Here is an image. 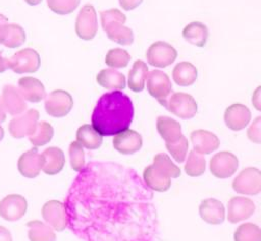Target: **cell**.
<instances>
[{"mask_svg":"<svg viewBox=\"0 0 261 241\" xmlns=\"http://www.w3.org/2000/svg\"><path fill=\"white\" fill-rule=\"evenodd\" d=\"M138 174L115 164H89L68 196V224L87 241H151L153 195Z\"/></svg>","mask_w":261,"mask_h":241,"instance_id":"obj_1","label":"cell"},{"mask_svg":"<svg viewBox=\"0 0 261 241\" xmlns=\"http://www.w3.org/2000/svg\"><path fill=\"white\" fill-rule=\"evenodd\" d=\"M134 113L129 97L120 91H112L98 100L92 114V126L102 136L115 135L128 129Z\"/></svg>","mask_w":261,"mask_h":241,"instance_id":"obj_2","label":"cell"},{"mask_svg":"<svg viewBox=\"0 0 261 241\" xmlns=\"http://www.w3.org/2000/svg\"><path fill=\"white\" fill-rule=\"evenodd\" d=\"M101 24L109 40L121 46H129L134 43L132 28L124 25L126 16L120 10L111 8L100 13Z\"/></svg>","mask_w":261,"mask_h":241,"instance_id":"obj_3","label":"cell"},{"mask_svg":"<svg viewBox=\"0 0 261 241\" xmlns=\"http://www.w3.org/2000/svg\"><path fill=\"white\" fill-rule=\"evenodd\" d=\"M170 113L178 118L188 120L195 117L198 106L195 99L187 93H171L164 106Z\"/></svg>","mask_w":261,"mask_h":241,"instance_id":"obj_4","label":"cell"},{"mask_svg":"<svg viewBox=\"0 0 261 241\" xmlns=\"http://www.w3.org/2000/svg\"><path fill=\"white\" fill-rule=\"evenodd\" d=\"M232 189L240 194L256 195L261 192V171L255 167L242 170L232 181Z\"/></svg>","mask_w":261,"mask_h":241,"instance_id":"obj_5","label":"cell"},{"mask_svg":"<svg viewBox=\"0 0 261 241\" xmlns=\"http://www.w3.org/2000/svg\"><path fill=\"white\" fill-rule=\"evenodd\" d=\"M40 65L41 58L39 53L31 48L19 50L8 59V68L18 74L36 72Z\"/></svg>","mask_w":261,"mask_h":241,"instance_id":"obj_6","label":"cell"},{"mask_svg":"<svg viewBox=\"0 0 261 241\" xmlns=\"http://www.w3.org/2000/svg\"><path fill=\"white\" fill-rule=\"evenodd\" d=\"M147 89L148 93L164 107L168 97L172 93L171 81L165 72L154 69L151 72H148Z\"/></svg>","mask_w":261,"mask_h":241,"instance_id":"obj_7","label":"cell"},{"mask_svg":"<svg viewBox=\"0 0 261 241\" xmlns=\"http://www.w3.org/2000/svg\"><path fill=\"white\" fill-rule=\"evenodd\" d=\"M98 32L97 13L93 5H84L75 20V33L77 37L85 41H91Z\"/></svg>","mask_w":261,"mask_h":241,"instance_id":"obj_8","label":"cell"},{"mask_svg":"<svg viewBox=\"0 0 261 241\" xmlns=\"http://www.w3.org/2000/svg\"><path fill=\"white\" fill-rule=\"evenodd\" d=\"M40 114L36 109H30L12 118L8 124V131L14 138L32 135L38 125Z\"/></svg>","mask_w":261,"mask_h":241,"instance_id":"obj_9","label":"cell"},{"mask_svg":"<svg viewBox=\"0 0 261 241\" xmlns=\"http://www.w3.org/2000/svg\"><path fill=\"white\" fill-rule=\"evenodd\" d=\"M146 58L150 65L164 68L175 61L177 58V51L170 44L158 41L148 48Z\"/></svg>","mask_w":261,"mask_h":241,"instance_id":"obj_10","label":"cell"},{"mask_svg":"<svg viewBox=\"0 0 261 241\" xmlns=\"http://www.w3.org/2000/svg\"><path fill=\"white\" fill-rule=\"evenodd\" d=\"M73 106V100L69 93L63 89H55L45 98V110L47 114L55 118L66 116Z\"/></svg>","mask_w":261,"mask_h":241,"instance_id":"obj_11","label":"cell"},{"mask_svg":"<svg viewBox=\"0 0 261 241\" xmlns=\"http://www.w3.org/2000/svg\"><path fill=\"white\" fill-rule=\"evenodd\" d=\"M239 167V160L236 155L230 152H219L215 154L209 163L211 174L219 179L229 178L232 176Z\"/></svg>","mask_w":261,"mask_h":241,"instance_id":"obj_12","label":"cell"},{"mask_svg":"<svg viewBox=\"0 0 261 241\" xmlns=\"http://www.w3.org/2000/svg\"><path fill=\"white\" fill-rule=\"evenodd\" d=\"M42 217L56 232L63 231L68 225L65 204L59 200L47 201L42 207Z\"/></svg>","mask_w":261,"mask_h":241,"instance_id":"obj_13","label":"cell"},{"mask_svg":"<svg viewBox=\"0 0 261 241\" xmlns=\"http://www.w3.org/2000/svg\"><path fill=\"white\" fill-rule=\"evenodd\" d=\"M28 209L27 199L20 194H8L0 200V217L8 222L21 219Z\"/></svg>","mask_w":261,"mask_h":241,"instance_id":"obj_14","label":"cell"},{"mask_svg":"<svg viewBox=\"0 0 261 241\" xmlns=\"http://www.w3.org/2000/svg\"><path fill=\"white\" fill-rule=\"evenodd\" d=\"M256 209L254 201L244 196H233L227 203V220L231 224L249 219Z\"/></svg>","mask_w":261,"mask_h":241,"instance_id":"obj_15","label":"cell"},{"mask_svg":"<svg viewBox=\"0 0 261 241\" xmlns=\"http://www.w3.org/2000/svg\"><path fill=\"white\" fill-rule=\"evenodd\" d=\"M43 157L38 152L37 147H33L24 152L18 159L17 169L18 172L25 178L37 177L43 169Z\"/></svg>","mask_w":261,"mask_h":241,"instance_id":"obj_16","label":"cell"},{"mask_svg":"<svg viewBox=\"0 0 261 241\" xmlns=\"http://www.w3.org/2000/svg\"><path fill=\"white\" fill-rule=\"evenodd\" d=\"M25 100L21 96L18 88L12 84H6L2 88L0 103L6 113L17 116L23 113L27 109Z\"/></svg>","mask_w":261,"mask_h":241,"instance_id":"obj_17","label":"cell"},{"mask_svg":"<svg viewBox=\"0 0 261 241\" xmlns=\"http://www.w3.org/2000/svg\"><path fill=\"white\" fill-rule=\"evenodd\" d=\"M252 117L250 109L243 104H232L228 106L224 112V123L233 131L244 129L250 122Z\"/></svg>","mask_w":261,"mask_h":241,"instance_id":"obj_18","label":"cell"},{"mask_svg":"<svg viewBox=\"0 0 261 241\" xmlns=\"http://www.w3.org/2000/svg\"><path fill=\"white\" fill-rule=\"evenodd\" d=\"M113 147L122 155H132L141 149L143 138L141 134L132 129H125L114 135Z\"/></svg>","mask_w":261,"mask_h":241,"instance_id":"obj_19","label":"cell"},{"mask_svg":"<svg viewBox=\"0 0 261 241\" xmlns=\"http://www.w3.org/2000/svg\"><path fill=\"white\" fill-rule=\"evenodd\" d=\"M190 139L194 146V149L202 155H208L213 153L219 147V138L211 131L205 129H197L192 131Z\"/></svg>","mask_w":261,"mask_h":241,"instance_id":"obj_20","label":"cell"},{"mask_svg":"<svg viewBox=\"0 0 261 241\" xmlns=\"http://www.w3.org/2000/svg\"><path fill=\"white\" fill-rule=\"evenodd\" d=\"M199 214L202 220L210 225H219L225 219L224 205L215 198L204 199L200 203Z\"/></svg>","mask_w":261,"mask_h":241,"instance_id":"obj_21","label":"cell"},{"mask_svg":"<svg viewBox=\"0 0 261 241\" xmlns=\"http://www.w3.org/2000/svg\"><path fill=\"white\" fill-rule=\"evenodd\" d=\"M18 91L24 100L32 103H39L46 98L44 84L37 78L24 76L18 80Z\"/></svg>","mask_w":261,"mask_h":241,"instance_id":"obj_22","label":"cell"},{"mask_svg":"<svg viewBox=\"0 0 261 241\" xmlns=\"http://www.w3.org/2000/svg\"><path fill=\"white\" fill-rule=\"evenodd\" d=\"M43 169L42 171L47 175H56L59 173L65 164L63 152L56 146H50L42 153Z\"/></svg>","mask_w":261,"mask_h":241,"instance_id":"obj_23","label":"cell"},{"mask_svg":"<svg viewBox=\"0 0 261 241\" xmlns=\"http://www.w3.org/2000/svg\"><path fill=\"white\" fill-rule=\"evenodd\" d=\"M181 35L189 44L202 48L208 41L209 31L203 22L192 21L184 27Z\"/></svg>","mask_w":261,"mask_h":241,"instance_id":"obj_24","label":"cell"},{"mask_svg":"<svg viewBox=\"0 0 261 241\" xmlns=\"http://www.w3.org/2000/svg\"><path fill=\"white\" fill-rule=\"evenodd\" d=\"M143 179L145 184L154 191L164 192L169 189L171 185L170 177L161 173L153 165L147 166L143 172Z\"/></svg>","mask_w":261,"mask_h":241,"instance_id":"obj_25","label":"cell"},{"mask_svg":"<svg viewBox=\"0 0 261 241\" xmlns=\"http://www.w3.org/2000/svg\"><path fill=\"white\" fill-rule=\"evenodd\" d=\"M25 41L24 29L16 23H6L0 35V44L13 49L20 47Z\"/></svg>","mask_w":261,"mask_h":241,"instance_id":"obj_26","label":"cell"},{"mask_svg":"<svg viewBox=\"0 0 261 241\" xmlns=\"http://www.w3.org/2000/svg\"><path fill=\"white\" fill-rule=\"evenodd\" d=\"M156 128L165 142H173L182 135L180 124L167 116H159L157 118Z\"/></svg>","mask_w":261,"mask_h":241,"instance_id":"obj_27","label":"cell"},{"mask_svg":"<svg viewBox=\"0 0 261 241\" xmlns=\"http://www.w3.org/2000/svg\"><path fill=\"white\" fill-rule=\"evenodd\" d=\"M198 76V70L194 64L188 61L177 63L172 69L173 81L179 86L192 85Z\"/></svg>","mask_w":261,"mask_h":241,"instance_id":"obj_28","label":"cell"},{"mask_svg":"<svg viewBox=\"0 0 261 241\" xmlns=\"http://www.w3.org/2000/svg\"><path fill=\"white\" fill-rule=\"evenodd\" d=\"M96 79H97V82L106 89L120 91V89H123L126 85L124 74L113 68L102 69L97 74Z\"/></svg>","mask_w":261,"mask_h":241,"instance_id":"obj_29","label":"cell"},{"mask_svg":"<svg viewBox=\"0 0 261 241\" xmlns=\"http://www.w3.org/2000/svg\"><path fill=\"white\" fill-rule=\"evenodd\" d=\"M149 69L148 65L142 60H136L133 64L132 69L128 72L127 86L135 93H140L145 87Z\"/></svg>","mask_w":261,"mask_h":241,"instance_id":"obj_30","label":"cell"},{"mask_svg":"<svg viewBox=\"0 0 261 241\" xmlns=\"http://www.w3.org/2000/svg\"><path fill=\"white\" fill-rule=\"evenodd\" d=\"M76 141L88 149H97L103 142V136L90 124H84L76 130Z\"/></svg>","mask_w":261,"mask_h":241,"instance_id":"obj_31","label":"cell"},{"mask_svg":"<svg viewBox=\"0 0 261 241\" xmlns=\"http://www.w3.org/2000/svg\"><path fill=\"white\" fill-rule=\"evenodd\" d=\"M27 227L29 229L28 237L30 241H56L54 230L39 220L28 222Z\"/></svg>","mask_w":261,"mask_h":241,"instance_id":"obj_32","label":"cell"},{"mask_svg":"<svg viewBox=\"0 0 261 241\" xmlns=\"http://www.w3.org/2000/svg\"><path fill=\"white\" fill-rule=\"evenodd\" d=\"M206 170V160L202 154L195 149L189 153L185 165V172L190 177H199L204 174Z\"/></svg>","mask_w":261,"mask_h":241,"instance_id":"obj_33","label":"cell"},{"mask_svg":"<svg viewBox=\"0 0 261 241\" xmlns=\"http://www.w3.org/2000/svg\"><path fill=\"white\" fill-rule=\"evenodd\" d=\"M54 129L51 126V124L46 121H41L38 122L35 132L29 136V140L36 147L43 146L52 139Z\"/></svg>","mask_w":261,"mask_h":241,"instance_id":"obj_34","label":"cell"},{"mask_svg":"<svg viewBox=\"0 0 261 241\" xmlns=\"http://www.w3.org/2000/svg\"><path fill=\"white\" fill-rule=\"evenodd\" d=\"M153 166L170 178H177L181 174L180 169L175 166L170 158L164 153H159L154 157Z\"/></svg>","mask_w":261,"mask_h":241,"instance_id":"obj_35","label":"cell"},{"mask_svg":"<svg viewBox=\"0 0 261 241\" xmlns=\"http://www.w3.org/2000/svg\"><path fill=\"white\" fill-rule=\"evenodd\" d=\"M234 241H261V229L254 223L240 225L233 234Z\"/></svg>","mask_w":261,"mask_h":241,"instance_id":"obj_36","label":"cell"},{"mask_svg":"<svg viewBox=\"0 0 261 241\" xmlns=\"http://www.w3.org/2000/svg\"><path fill=\"white\" fill-rule=\"evenodd\" d=\"M132 57L124 49L114 48L110 49L105 56V63L110 68H123L126 67Z\"/></svg>","mask_w":261,"mask_h":241,"instance_id":"obj_37","label":"cell"},{"mask_svg":"<svg viewBox=\"0 0 261 241\" xmlns=\"http://www.w3.org/2000/svg\"><path fill=\"white\" fill-rule=\"evenodd\" d=\"M165 147L177 163H182L187 157L189 142L187 137L181 135L173 142H165Z\"/></svg>","mask_w":261,"mask_h":241,"instance_id":"obj_38","label":"cell"},{"mask_svg":"<svg viewBox=\"0 0 261 241\" xmlns=\"http://www.w3.org/2000/svg\"><path fill=\"white\" fill-rule=\"evenodd\" d=\"M70 167L75 172H81L85 166V153L83 146L77 141H72L68 147Z\"/></svg>","mask_w":261,"mask_h":241,"instance_id":"obj_39","label":"cell"},{"mask_svg":"<svg viewBox=\"0 0 261 241\" xmlns=\"http://www.w3.org/2000/svg\"><path fill=\"white\" fill-rule=\"evenodd\" d=\"M81 0H47V4L49 8L61 15L69 14L77 8Z\"/></svg>","mask_w":261,"mask_h":241,"instance_id":"obj_40","label":"cell"},{"mask_svg":"<svg viewBox=\"0 0 261 241\" xmlns=\"http://www.w3.org/2000/svg\"><path fill=\"white\" fill-rule=\"evenodd\" d=\"M247 137L254 143L261 144V116L254 119L247 130Z\"/></svg>","mask_w":261,"mask_h":241,"instance_id":"obj_41","label":"cell"},{"mask_svg":"<svg viewBox=\"0 0 261 241\" xmlns=\"http://www.w3.org/2000/svg\"><path fill=\"white\" fill-rule=\"evenodd\" d=\"M119 5L122 9L129 11L141 5L143 0H118Z\"/></svg>","mask_w":261,"mask_h":241,"instance_id":"obj_42","label":"cell"},{"mask_svg":"<svg viewBox=\"0 0 261 241\" xmlns=\"http://www.w3.org/2000/svg\"><path fill=\"white\" fill-rule=\"evenodd\" d=\"M252 104L257 111L261 112V85H259L253 93Z\"/></svg>","mask_w":261,"mask_h":241,"instance_id":"obj_43","label":"cell"},{"mask_svg":"<svg viewBox=\"0 0 261 241\" xmlns=\"http://www.w3.org/2000/svg\"><path fill=\"white\" fill-rule=\"evenodd\" d=\"M0 241H12V236L7 228L0 226Z\"/></svg>","mask_w":261,"mask_h":241,"instance_id":"obj_44","label":"cell"},{"mask_svg":"<svg viewBox=\"0 0 261 241\" xmlns=\"http://www.w3.org/2000/svg\"><path fill=\"white\" fill-rule=\"evenodd\" d=\"M6 69H8V59L2 57L0 52V73L4 72Z\"/></svg>","mask_w":261,"mask_h":241,"instance_id":"obj_45","label":"cell"},{"mask_svg":"<svg viewBox=\"0 0 261 241\" xmlns=\"http://www.w3.org/2000/svg\"><path fill=\"white\" fill-rule=\"evenodd\" d=\"M6 23H7V17L0 13V35H1V32H2L3 26H4Z\"/></svg>","mask_w":261,"mask_h":241,"instance_id":"obj_46","label":"cell"},{"mask_svg":"<svg viewBox=\"0 0 261 241\" xmlns=\"http://www.w3.org/2000/svg\"><path fill=\"white\" fill-rule=\"evenodd\" d=\"M5 119H6V112H5V110L3 109V107L0 103V122L5 121Z\"/></svg>","mask_w":261,"mask_h":241,"instance_id":"obj_47","label":"cell"},{"mask_svg":"<svg viewBox=\"0 0 261 241\" xmlns=\"http://www.w3.org/2000/svg\"><path fill=\"white\" fill-rule=\"evenodd\" d=\"M29 5H32V6H34V5H38V4H40L43 0H24Z\"/></svg>","mask_w":261,"mask_h":241,"instance_id":"obj_48","label":"cell"},{"mask_svg":"<svg viewBox=\"0 0 261 241\" xmlns=\"http://www.w3.org/2000/svg\"><path fill=\"white\" fill-rule=\"evenodd\" d=\"M3 136H4V130H3V128H2V126L0 125V141L2 140V138H3Z\"/></svg>","mask_w":261,"mask_h":241,"instance_id":"obj_49","label":"cell"}]
</instances>
